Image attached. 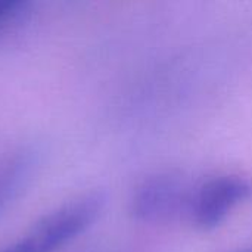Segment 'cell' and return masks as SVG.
Instances as JSON below:
<instances>
[{"mask_svg": "<svg viewBox=\"0 0 252 252\" xmlns=\"http://www.w3.org/2000/svg\"><path fill=\"white\" fill-rule=\"evenodd\" d=\"M105 196L89 192L41 216L16 242L0 252H55L83 235L100 216Z\"/></svg>", "mask_w": 252, "mask_h": 252, "instance_id": "obj_1", "label": "cell"}, {"mask_svg": "<svg viewBox=\"0 0 252 252\" xmlns=\"http://www.w3.org/2000/svg\"><path fill=\"white\" fill-rule=\"evenodd\" d=\"M195 186L177 173L151 176L136 189L131 211L137 220L152 224L189 220Z\"/></svg>", "mask_w": 252, "mask_h": 252, "instance_id": "obj_2", "label": "cell"}, {"mask_svg": "<svg viewBox=\"0 0 252 252\" xmlns=\"http://www.w3.org/2000/svg\"><path fill=\"white\" fill-rule=\"evenodd\" d=\"M250 190V185L239 176H216L198 183L193 190L189 221L201 230L216 229L248 196Z\"/></svg>", "mask_w": 252, "mask_h": 252, "instance_id": "obj_3", "label": "cell"}, {"mask_svg": "<svg viewBox=\"0 0 252 252\" xmlns=\"http://www.w3.org/2000/svg\"><path fill=\"white\" fill-rule=\"evenodd\" d=\"M37 165L32 149H19L0 164V213L27 186Z\"/></svg>", "mask_w": 252, "mask_h": 252, "instance_id": "obj_4", "label": "cell"}, {"mask_svg": "<svg viewBox=\"0 0 252 252\" xmlns=\"http://www.w3.org/2000/svg\"><path fill=\"white\" fill-rule=\"evenodd\" d=\"M30 3L24 0H0V25L12 22L18 16L24 15Z\"/></svg>", "mask_w": 252, "mask_h": 252, "instance_id": "obj_5", "label": "cell"}, {"mask_svg": "<svg viewBox=\"0 0 252 252\" xmlns=\"http://www.w3.org/2000/svg\"><path fill=\"white\" fill-rule=\"evenodd\" d=\"M236 252H252V247L251 248H245V250H241V251H236Z\"/></svg>", "mask_w": 252, "mask_h": 252, "instance_id": "obj_6", "label": "cell"}]
</instances>
